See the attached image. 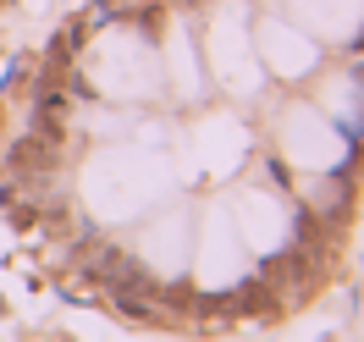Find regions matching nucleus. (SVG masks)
<instances>
[{"mask_svg": "<svg viewBox=\"0 0 364 342\" xmlns=\"http://www.w3.org/2000/svg\"><path fill=\"white\" fill-rule=\"evenodd\" d=\"M55 144H61V138L28 133V138H17V149H11V160H17V166H28V171H50V166H55Z\"/></svg>", "mask_w": 364, "mask_h": 342, "instance_id": "f257e3e1", "label": "nucleus"}]
</instances>
